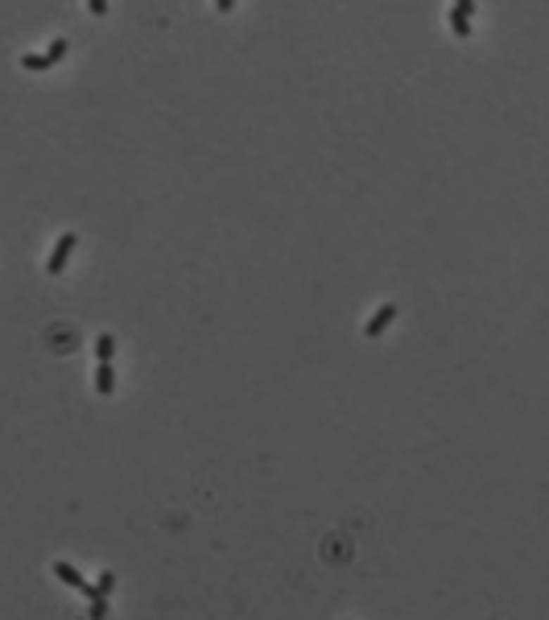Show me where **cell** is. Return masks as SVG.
<instances>
[{"label": "cell", "instance_id": "1", "mask_svg": "<svg viewBox=\"0 0 549 620\" xmlns=\"http://www.w3.org/2000/svg\"><path fill=\"white\" fill-rule=\"evenodd\" d=\"M75 248H79V232H62V236H58V244H54V252L46 256V273H62Z\"/></svg>", "mask_w": 549, "mask_h": 620}, {"label": "cell", "instance_id": "2", "mask_svg": "<svg viewBox=\"0 0 549 620\" xmlns=\"http://www.w3.org/2000/svg\"><path fill=\"white\" fill-rule=\"evenodd\" d=\"M471 13H475V0H458L450 8V30L455 37H471Z\"/></svg>", "mask_w": 549, "mask_h": 620}, {"label": "cell", "instance_id": "3", "mask_svg": "<svg viewBox=\"0 0 549 620\" xmlns=\"http://www.w3.org/2000/svg\"><path fill=\"white\" fill-rule=\"evenodd\" d=\"M393 318H397V306H393V302H384V306H380V310H376V314H372V318H367L364 335H367V340H376V335H384V327H389Z\"/></svg>", "mask_w": 549, "mask_h": 620}, {"label": "cell", "instance_id": "4", "mask_svg": "<svg viewBox=\"0 0 549 620\" xmlns=\"http://www.w3.org/2000/svg\"><path fill=\"white\" fill-rule=\"evenodd\" d=\"M54 575H58V579L66 583V588H75L79 595H83V591L92 588V583H87V579H83V575H79V571H75L70 562H54Z\"/></svg>", "mask_w": 549, "mask_h": 620}, {"label": "cell", "instance_id": "5", "mask_svg": "<svg viewBox=\"0 0 549 620\" xmlns=\"http://www.w3.org/2000/svg\"><path fill=\"white\" fill-rule=\"evenodd\" d=\"M95 393H99V397H112V393H116V368H112V364H99V368H95Z\"/></svg>", "mask_w": 549, "mask_h": 620}, {"label": "cell", "instance_id": "6", "mask_svg": "<svg viewBox=\"0 0 549 620\" xmlns=\"http://www.w3.org/2000/svg\"><path fill=\"white\" fill-rule=\"evenodd\" d=\"M95 356H99V364H112V356H116V335H112V331H99Z\"/></svg>", "mask_w": 549, "mask_h": 620}, {"label": "cell", "instance_id": "7", "mask_svg": "<svg viewBox=\"0 0 549 620\" xmlns=\"http://www.w3.org/2000/svg\"><path fill=\"white\" fill-rule=\"evenodd\" d=\"M66 50H70V42H66V37H54V42H50V50H46V62H50V66H54V62H62V58H66Z\"/></svg>", "mask_w": 549, "mask_h": 620}, {"label": "cell", "instance_id": "8", "mask_svg": "<svg viewBox=\"0 0 549 620\" xmlns=\"http://www.w3.org/2000/svg\"><path fill=\"white\" fill-rule=\"evenodd\" d=\"M95 588H99V595H103V600H108V595H112V591H116V575H112V571H103V575H99V579H95Z\"/></svg>", "mask_w": 549, "mask_h": 620}, {"label": "cell", "instance_id": "9", "mask_svg": "<svg viewBox=\"0 0 549 620\" xmlns=\"http://www.w3.org/2000/svg\"><path fill=\"white\" fill-rule=\"evenodd\" d=\"M21 66H25V70H50L46 54H25V58H21Z\"/></svg>", "mask_w": 549, "mask_h": 620}, {"label": "cell", "instance_id": "10", "mask_svg": "<svg viewBox=\"0 0 549 620\" xmlns=\"http://www.w3.org/2000/svg\"><path fill=\"white\" fill-rule=\"evenodd\" d=\"M87 620H108V600H92L87 604Z\"/></svg>", "mask_w": 549, "mask_h": 620}]
</instances>
